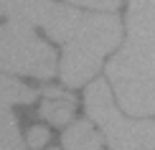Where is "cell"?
<instances>
[{"label":"cell","instance_id":"1","mask_svg":"<svg viewBox=\"0 0 155 150\" xmlns=\"http://www.w3.org/2000/svg\"><path fill=\"white\" fill-rule=\"evenodd\" d=\"M122 41V23L112 13H94L84 15L76 25L61 56V82L66 87H81L92 82L102 69V58Z\"/></svg>","mask_w":155,"mask_h":150},{"label":"cell","instance_id":"2","mask_svg":"<svg viewBox=\"0 0 155 150\" xmlns=\"http://www.w3.org/2000/svg\"><path fill=\"white\" fill-rule=\"evenodd\" d=\"M89 120L97 122L109 150H155V122L130 120L117 109L107 82H92L84 94Z\"/></svg>","mask_w":155,"mask_h":150},{"label":"cell","instance_id":"3","mask_svg":"<svg viewBox=\"0 0 155 150\" xmlns=\"http://www.w3.org/2000/svg\"><path fill=\"white\" fill-rule=\"evenodd\" d=\"M0 71L51 79L56 74V51L36 28L8 21L0 25Z\"/></svg>","mask_w":155,"mask_h":150},{"label":"cell","instance_id":"4","mask_svg":"<svg viewBox=\"0 0 155 150\" xmlns=\"http://www.w3.org/2000/svg\"><path fill=\"white\" fill-rule=\"evenodd\" d=\"M8 18L31 28H41L48 38L66 43L84 15L71 5H61L54 0H10Z\"/></svg>","mask_w":155,"mask_h":150},{"label":"cell","instance_id":"5","mask_svg":"<svg viewBox=\"0 0 155 150\" xmlns=\"http://www.w3.org/2000/svg\"><path fill=\"white\" fill-rule=\"evenodd\" d=\"M127 74L155 79V36H130L127 43L107 64V79Z\"/></svg>","mask_w":155,"mask_h":150},{"label":"cell","instance_id":"6","mask_svg":"<svg viewBox=\"0 0 155 150\" xmlns=\"http://www.w3.org/2000/svg\"><path fill=\"white\" fill-rule=\"evenodd\" d=\"M120 107L135 117H155V79L153 76H109Z\"/></svg>","mask_w":155,"mask_h":150},{"label":"cell","instance_id":"7","mask_svg":"<svg viewBox=\"0 0 155 150\" xmlns=\"http://www.w3.org/2000/svg\"><path fill=\"white\" fill-rule=\"evenodd\" d=\"M43 104H41V117L46 122H54V125L64 127L66 122L74 120V99L69 97L64 89L56 87H43Z\"/></svg>","mask_w":155,"mask_h":150},{"label":"cell","instance_id":"8","mask_svg":"<svg viewBox=\"0 0 155 150\" xmlns=\"http://www.w3.org/2000/svg\"><path fill=\"white\" fill-rule=\"evenodd\" d=\"M127 33L155 36V0H130V5H127Z\"/></svg>","mask_w":155,"mask_h":150},{"label":"cell","instance_id":"9","mask_svg":"<svg viewBox=\"0 0 155 150\" xmlns=\"http://www.w3.org/2000/svg\"><path fill=\"white\" fill-rule=\"evenodd\" d=\"M61 142H64V150H102V138L97 135L92 122L87 120L69 125Z\"/></svg>","mask_w":155,"mask_h":150},{"label":"cell","instance_id":"10","mask_svg":"<svg viewBox=\"0 0 155 150\" xmlns=\"http://www.w3.org/2000/svg\"><path fill=\"white\" fill-rule=\"evenodd\" d=\"M23 135L18 130V120L8 104H0V150H23Z\"/></svg>","mask_w":155,"mask_h":150},{"label":"cell","instance_id":"11","mask_svg":"<svg viewBox=\"0 0 155 150\" xmlns=\"http://www.w3.org/2000/svg\"><path fill=\"white\" fill-rule=\"evenodd\" d=\"M36 89L25 87V84L15 82L13 76H5L0 74V104H31L36 99Z\"/></svg>","mask_w":155,"mask_h":150},{"label":"cell","instance_id":"12","mask_svg":"<svg viewBox=\"0 0 155 150\" xmlns=\"http://www.w3.org/2000/svg\"><path fill=\"white\" fill-rule=\"evenodd\" d=\"M66 3L81 5V8H92V10H102V13H114L122 0H66Z\"/></svg>","mask_w":155,"mask_h":150},{"label":"cell","instance_id":"13","mask_svg":"<svg viewBox=\"0 0 155 150\" xmlns=\"http://www.w3.org/2000/svg\"><path fill=\"white\" fill-rule=\"evenodd\" d=\"M51 140V132L46 127H41V125H36V127H31L28 130V145L33 148V150H38V148H43L46 142Z\"/></svg>","mask_w":155,"mask_h":150},{"label":"cell","instance_id":"14","mask_svg":"<svg viewBox=\"0 0 155 150\" xmlns=\"http://www.w3.org/2000/svg\"><path fill=\"white\" fill-rule=\"evenodd\" d=\"M8 3L10 0H0V15H8Z\"/></svg>","mask_w":155,"mask_h":150},{"label":"cell","instance_id":"15","mask_svg":"<svg viewBox=\"0 0 155 150\" xmlns=\"http://www.w3.org/2000/svg\"><path fill=\"white\" fill-rule=\"evenodd\" d=\"M48 150H56V148H48Z\"/></svg>","mask_w":155,"mask_h":150}]
</instances>
